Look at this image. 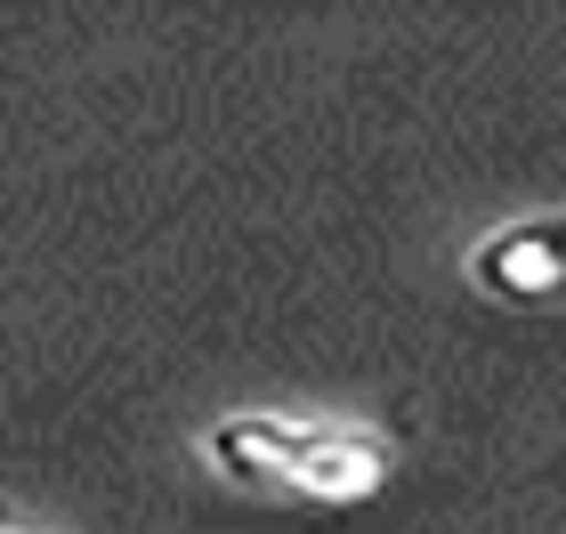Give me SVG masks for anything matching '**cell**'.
Returning <instances> with one entry per match:
<instances>
[{
	"label": "cell",
	"instance_id": "cell-2",
	"mask_svg": "<svg viewBox=\"0 0 566 534\" xmlns=\"http://www.w3.org/2000/svg\"><path fill=\"white\" fill-rule=\"evenodd\" d=\"M470 284L502 308H566V211H534L478 235Z\"/></svg>",
	"mask_w": 566,
	"mask_h": 534
},
{
	"label": "cell",
	"instance_id": "cell-1",
	"mask_svg": "<svg viewBox=\"0 0 566 534\" xmlns=\"http://www.w3.org/2000/svg\"><path fill=\"white\" fill-rule=\"evenodd\" d=\"M202 462L243 494L283 502H365L389 486V438L348 421H292V413H227L202 429Z\"/></svg>",
	"mask_w": 566,
	"mask_h": 534
}]
</instances>
